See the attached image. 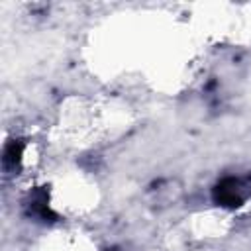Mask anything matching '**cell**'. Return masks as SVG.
<instances>
[{"label": "cell", "mask_w": 251, "mask_h": 251, "mask_svg": "<svg viewBox=\"0 0 251 251\" xmlns=\"http://www.w3.org/2000/svg\"><path fill=\"white\" fill-rule=\"evenodd\" d=\"M178 196H180V186L175 180H165L159 186H155V190H153V204L169 206V204L176 202Z\"/></svg>", "instance_id": "7a4b0ae2"}, {"label": "cell", "mask_w": 251, "mask_h": 251, "mask_svg": "<svg viewBox=\"0 0 251 251\" xmlns=\"http://www.w3.org/2000/svg\"><path fill=\"white\" fill-rule=\"evenodd\" d=\"M216 200L224 206H239L243 200V184L235 178H227L216 188Z\"/></svg>", "instance_id": "6da1fadb"}]
</instances>
